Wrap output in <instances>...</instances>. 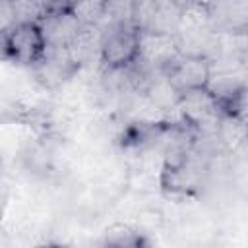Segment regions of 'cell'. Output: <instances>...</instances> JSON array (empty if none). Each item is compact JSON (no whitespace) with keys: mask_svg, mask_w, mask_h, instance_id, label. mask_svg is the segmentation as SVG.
I'll return each mask as SVG.
<instances>
[{"mask_svg":"<svg viewBox=\"0 0 248 248\" xmlns=\"http://www.w3.org/2000/svg\"><path fill=\"white\" fill-rule=\"evenodd\" d=\"M17 23L14 0H0V31H10Z\"/></svg>","mask_w":248,"mask_h":248,"instance_id":"obj_13","label":"cell"},{"mask_svg":"<svg viewBox=\"0 0 248 248\" xmlns=\"http://www.w3.org/2000/svg\"><path fill=\"white\" fill-rule=\"evenodd\" d=\"M37 23L45 39V48H66L76 33L81 29V23L66 4L46 10Z\"/></svg>","mask_w":248,"mask_h":248,"instance_id":"obj_7","label":"cell"},{"mask_svg":"<svg viewBox=\"0 0 248 248\" xmlns=\"http://www.w3.org/2000/svg\"><path fill=\"white\" fill-rule=\"evenodd\" d=\"M10 60V50H8V31H0V62Z\"/></svg>","mask_w":248,"mask_h":248,"instance_id":"obj_14","label":"cell"},{"mask_svg":"<svg viewBox=\"0 0 248 248\" xmlns=\"http://www.w3.org/2000/svg\"><path fill=\"white\" fill-rule=\"evenodd\" d=\"M180 56L172 35L141 33L138 31V52L136 60L155 74H165L169 66Z\"/></svg>","mask_w":248,"mask_h":248,"instance_id":"obj_5","label":"cell"},{"mask_svg":"<svg viewBox=\"0 0 248 248\" xmlns=\"http://www.w3.org/2000/svg\"><path fill=\"white\" fill-rule=\"evenodd\" d=\"M209 74H211L209 60L198 56H178L165 72V78L170 83V87L180 95L190 89L205 87Z\"/></svg>","mask_w":248,"mask_h":248,"instance_id":"obj_8","label":"cell"},{"mask_svg":"<svg viewBox=\"0 0 248 248\" xmlns=\"http://www.w3.org/2000/svg\"><path fill=\"white\" fill-rule=\"evenodd\" d=\"M176 108L184 122L190 124L198 134H215L219 130L223 110L217 99L205 89H190L178 95Z\"/></svg>","mask_w":248,"mask_h":248,"instance_id":"obj_2","label":"cell"},{"mask_svg":"<svg viewBox=\"0 0 248 248\" xmlns=\"http://www.w3.org/2000/svg\"><path fill=\"white\" fill-rule=\"evenodd\" d=\"M72 62L78 68L93 66L101 62V27L99 25H81L76 37L66 46Z\"/></svg>","mask_w":248,"mask_h":248,"instance_id":"obj_10","label":"cell"},{"mask_svg":"<svg viewBox=\"0 0 248 248\" xmlns=\"http://www.w3.org/2000/svg\"><path fill=\"white\" fill-rule=\"evenodd\" d=\"M101 27V64L107 68H122L136 58L138 29L134 23H112Z\"/></svg>","mask_w":248,"mask_h":248,"instance_id":"obj_3","label":"cell"},{"mask_svg":"<svg viewBox=\"0 0 248 248\" xmlns=\"http://www.w3.org/2000/svg\"><path fill=\"white\" fill-rule=\"evenodd\" d=\"M33 68L39 81H43L48 87L64 83L78 70V66L72 62L68 54V48H45L43 56L39 58L37 64H33Z\"/></svg>","mask_w":248,"mask_h":248,"instance_id":"obj_9","label":"cell"},{"mask_svg":"<svg viewBox=\"0 0 248 248\" xmlns=\"http://www.w3.org/2000/svg\"><path fill=\"white\" fill-rule=\"evenodd\" d=\"M184 10L174 0H136L132 23L141 33L174 35L182 23Z\"/></svg>","mask_w":248,"mask_h":248,"instance_id":"obj_1","label":"cell"},{"mask_svg":"<svg viewBox=\"0 0 248 248\" xmlns=\"http://www.w3.org/2000/svg\"><path fill=\"white\" fill-rule=\"evenodd\" d=\"M66 6L81 25H97L105 12V0H70Z\"/></svg>","mask_w":248,"mask_h":248,"instance_id":"obj_11","label":"cell"},{"mask_svg":"<svg viewBox=\"0 0 248 248\" xmlns=\"http://www.w3.org/2000/svg\"><path fill=\"white\" fill-rule=\"evenodd\" d=\"M136 0H105V12L97 25H112V23H132Z\"/></svg>","mask_w":248,"mask_h":248,"instance_id":"obj_12","label":"cell"},{"mask_svg":"<svg viewBox=\"0 0 248 248\" xmlns=\"http://www.w3.org/2000/svg\"><path fill=\"white\" fill-rule=\"evenodd\" d=\"M68 2H70V0H64V4H68Z\"/></svg>","mask_w":248,"mask_h":248,"instance_id":"obj_17","label":"cell"},{"mask_svg":"<svg viewBox=\"0 0 248 248\" xmlns=\"http://www.w3.org/2000/svg\"><path fill=\"white\" fill-rule=\"evenodd\" d=\"M45 10H50V8H56L60 4H64V0H37Z\"/></svg>","mask_w":248,"mask_h":248,"instance_id":"obj_15","label":"cell"},{"mask_svg":"<svg viewBox=\"0 0 248 248\" xmlns=\"http://www.w3.org/2000/svg\"><path fill=\"white\" fill-rule=\"evenodd\" d=\"M8 50H10V60L17 64L23 66L37 64L45 52V39L39 23L37 21L16 23L8 31Z\"/></svg>","mask_w":248,"mask_h":248,"instance_id":"obj_6","label":"cell"},{"mask_svg":"<svg viewBox=\"0 0 248 248\" xmlns=\"http://www.w3.org/2000/svg\"><path fill=\"white\" fill-rule=\"evenodd\" d=\"M205 23L219 35H246L248 0H209L203 8Z\"/></svg>","mask_w":248,"mask_h":248,"instance_id":"obj_4","label":"cell"},{"mask_svg":"<svg viewBox=\"0 0 248 248\" xmlns=\"http://www.w3.org/2000/svg\"><path fill=\"white\" fill-rule=\"evenodd\" d=\"M209 0H188V6H198V8H203Z\"/></svg>","mask_w":248,"mask_h":248,"instance_id":"obj_16","label":"cell"}]
</instances>
